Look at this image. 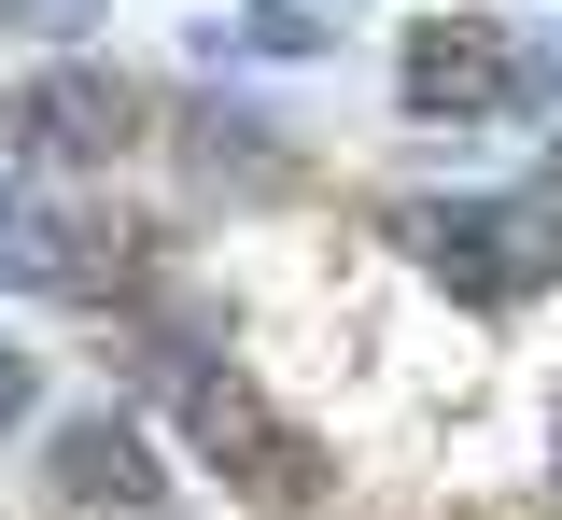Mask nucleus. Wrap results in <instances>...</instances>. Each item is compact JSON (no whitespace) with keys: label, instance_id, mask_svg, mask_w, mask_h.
<instances>
[{"label":"nucleus","instance_id":"1","mask_svg":"<svg viewBox=\"0 0 562 520\" xmlns=\"http://www.w3.org/2000/svg\"><path fill=\"white\" fill-rule=\"evenodd\" d=\"M394 239H408L464 309H520V296L562 282V197H450V212H408Z\"/></svg>","mask_w":562,"mask_h":520},{"label":"nucleus","instance_id":"2","mask_svg":"<svg viewBox=\"0 0 562 520\" xmlns=\"http://www.w3.org/2000/svg\"><path fill=\"white\" fill-rule=\"evenodd\" d=\"M183 437H198L211 464H225V478H254L268 507H295V493H310L295 437H281V422H268V408H254V394H239L225 366H183Z\"/></svg>","mask_w":562,"mask_h":520},{"label":"nucleus","instance_id":"3","mask_svg":"<svg viewBox=\"0 0 562 520\" xmlns=\"http://www.w3.org/2000/svg\"><path fill=\"white\" fill-rule=\"evenodd\" d=\"M506 84H520V43L436 14V29L408 43V84H394V99H408V113H506Z\"/></svg>","mask_w":562,"mask_h":520},{"label":"nucleus","instance_id":"4","mask_svg":"<svg viewBox=\"0 0 562 520\" xmlns=\"http://www.w3.org/2000/svg\"><path fill=\"white\" fill-rule=\"evenodd\" d=\"M0 282H29V296H85V239H70L29 183H0Z\"/></svg>","mask_w":562,"mask_h":520},{"label":"nucleus","instance_id":"5","mask_svg":"<svg viewBox=\"0 0 562 520\" xmlns=\"http://www.w3.org/2000/svg\"><path fill=\"white\" fill-rule=\"evenodd\" d=\"M57 493H85V507H99V493H113V507H155V464H140L127 422H85V437L57 450Z\"/></svg>","mask_w":562,"mask_h":520},{"label":"nucleus","instance_id":"6","mask_svg":"<svg viewBox=\"0 0 562 520\" xmlns=\"http://www.w3.org/2000/svg\"><path fill=\"white\" fill-rule=\"evenodd\" d=\"M29 394H43V366H29V352H0V422H29Z\"/></svg>","mask_w":562,"mask_h":520},{"label":"nucleus","instance_id":"7","mask_svg":"<svg viewBox=\"0 0 562 520\" xmlns=\"http://www.w3.org/2000/svg\"><path fill=\"white\" fill-rule=\"evenodd\" d=\"M549 183H562V142H549Z\"/></svg>","mask_w":562,"mask_h":520}]
</instances>
